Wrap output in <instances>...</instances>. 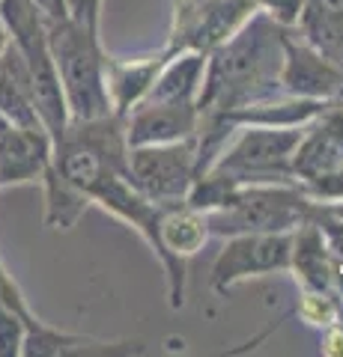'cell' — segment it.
Wrapping results in <instances>:
<instances>
[{"label": "cell", "mask_w": 343, "mask_h": 357, "mask_svg": "<svg viewBox=\"0 0 343 357\" xmlns=\"http://www.w3.org/2000/svg\"><path fill=\"white\" fill-rule=\"evenodd\" d=\"M284 27L257 9L227 42L206 54L203 86L197 96V176L215 164L236 134L230 119L239 110L281 93Z\"/></svg>", "instance_id": "obj_1"}, {"label": "cell", "mask_w": 343, "mask_h": 357, "mask_svg": "<svg viewBox=\"0 0 343 357\" xmlns=\"http://www.w3.org/2000/svg\"><path fill=\"white\" fill-rule=\"evenodd\" d=\"M45 24L69 119H98L114 114L108 98V51L102 45V33L87 30L69 18L45 21Z\"/></svg>", "instance_id": "obj_2"}, {"label": "cell", "mask_w": 343, "mask_h": 357, "mask_svg": "<svg viewBox=\"0 0 343 357\" xmlns=\"http://www.w3.org/2000/svg\"><path fill=\"white\" fill-rule=\"evenodd\" d=\"M0 18L6 24L9 45L18 51L21 63L27 69L33 96H36L39 116L54 140L69 126V110L63 102V89L54 66V54L48 45V24L42 13L30 0H0Z\"/></svg>", "instance_id": "obj_3"}, {"label": "cell", "mask_w": 343, "mask_h": 357, "mask_svg": "<svg viewBox=\"0 0 343 357\" xmlns=\"http://www.w3.org/2000/svg\"><path fill=\"white\" fill-rule=\"evenodd\" d=\"M314 199L295 182L290 185H239L221 208L209 211V232L218 238L242 232H293L311 215Z\"/></svg>", "instance_id": "obj_4"}, {"label": "cell", "mask_w": 343, "mask_h": 357, "mask_svg": "<svg viewBox=\"0 0 343 357\" xmlns=\"http://www.w3.org/2000/svg\"><path fill=\"white\" fill-rule=\"evenodd\" d=\"M302 128L242 126L209 170L233 178L239 185H290L293 152L302 140Z\"/></svg>", "instance_id": "obj_5"}, {"label": "cell", "mask_w": 343, "mask_h": 357, "mask_svg": "<svg viewBox=\"0 0 343 357\" xmlns=\"http://www.w3.org/2000/svg\"><path fill=\"white\" fill-rule=\"evenodd\" d=\"M197 178L194 140L129 146V182L159 208L185 203Z\"/></svg>", "instance_id": "obj_6"}, {"label": "cell", "mask_w": 343, "mask_h": 357, "mask_svg": "<svg viewBox=\"0 0 343 357\" xmlns=\"http://www.w3.org/2000/svg\"><path fill=\"white\" fill-rule=\"evenodd\" d=\"M293 178L316 203H343V128L331 107L305 126L293 152Z\"/></svg>", "instance_id": "obj_7"}, {"label": "cell", "mask_w": 343, "mask_h": 357, "mask_svg": "<svg viewBox=\"0 0 343 357\" xmlns=\"http://www.w3.org/2000/svg\"><path fill=\"white\" fill-rule=\"evenodd\" d=\"M257 9V0H176L164 48L209 54L233 36Z\"/></svg>", "instance_id": "obj_8"}, {"label": "cell", "mask_w": 343, "mask_h": 357, "mask_svg": "<svg viewBox=\"0 0 343 357\" xmlns=\"http://www.w3.org/2000/svg\"><path fill=\"white\" fill-rule=\"evenodd\" d=\"M293 232H242L230 236L212 262L209 283L218 295H227L239 283L265 274L290 271Z\"/></svg>", "instance_id": "obj_9"}, {"label": "cell", "mask_w": 343, "mask_h": 357, "mask_svg": "<svg viewBox=\"0 0 343 357\" xmlns=\"http://www.w3.org/2000/svg\"><path fill=\"white\" fill-rule=\"evenodd\" d=\"M212 238L203 211L191 208L188 203L168 206L159 215V262L168 277V304L170 310L185 307V259L203 250V244Z\"/></svg>", "instance_id": "obj_10"}, {"label": "cell", "mask_w": 343, "mask_h": 357, "mask_svg": "<svg viewBox=\"0 0 343 357\" xmlns=\"http://www.w3.org/2000/svg\"><path fill=\"white\" fill-rule=\"evenodd\" d=\"M281 93L298 98H340L343 69L319 54L311 42L298 36L295 27H284L281 36Z\"/></svg>", "instance_id": "obj_11"}, {"label": "cell", "mask_w": 343, "mask_h": 357, "mask_svg": "<svg viewBox=\"0 0 343 357\" xmlns=\"http://www.w3.org/2000/svg\"><path fill=\"white\" fill-rule=\"evenodd\" d=\"M24 357H129L147 354L140 340H96L84 333H69L36 319V312L24 321Z\"/></svg>", "instance_id": "obj_12"}, {"label": "cell", "mask_w": 343, "mask_h": 357, "mask_svg": "<svg viewBox=\"0 0 343 357\" xmlns=\"http://www.w3.org/2000/svg\"><path fill=\"white\" fill-rule=\"evenodd\" d=\"M54 155L48 128L0 126V191L39 182Z\"/></svg>", "instance_id": "obj_13"}, {"label": "cell", "mask_w": 343, "mask_h": 357, "mask_svg": "<svg viewBox=\"0 0 343 357\" xmlns=\"http://www.w3.org/2000/svg\"><path fill=\"white\" fill-rule=\"evenodd\" d=\"M197 134V105H159L140 102L126 116L129 146H152V143L194 140Z\"/></svg>", "instance_id": "obj_14"}, {"label": "cell", "mask_w": 343, "mask_h": 357, "mask_svg": "<svg viewBox=\"0 0 343 357\" xmlns=\"http://www.w3.org/2000/svg\"><path fill=\"white\" fill-rule=\"evenodd\" d=\"M295 277L298 289H316V292L337 295V283L343 274V265L328 253L323 236L311 220L293 229V248H290V271ZM340 298V295H337Z\"/></svg>", "instance_id": "obj_15"}, {"label": "cell", "mask_w": 343, "mask_h": 357, "mask_svg": "<svg viewBox=\"0 0 343 357\" xmlns=\"http://www.w3.org/2000/svg\"><path fill=\"white\" fill-rule=\"evenodd\" d=\"M168 57H170L168 48H161L159 54H149V57H138V60H117L108 54V63H105L108 98H110V110L117 116L126 119L129 110L143 102V96L149 93L152 81H156V75L161 72Z\"/></svg>", "instance_id": "obj_16"}, {"label": "cell", "mask_w": 343, "mask_h": 357, "mask_svg": "<svg viewBox=\"0 0 343 357\" xmlns=\"http://www.w3.org/2000/svg\"><path fill=\"white\" fill-rule=\"evenodd\" d=\"M206 72V54L203 51H170L161 72L156 75L149 93L143 102L159 105H197Z\"/></svg>", "instance_id": "obj_17"}, {"label": "cell", "mask_w": 343, "mask_h": 357, "mask_svg": "<svg viewBox=\"0 0 343 357\" xmlns=\"http://www.w3.org/2000/svg\"><path fill=\"white\" fill-rule=\"evenodd\" d=\"M0 126L45 128V122L39 116V107H36V96H33L27 69L13 45L0 57Z\"/></svg>", "instance_id": "obj_18"}, {"label": "cell", "mask_w": 343, "mask_h": 357, "mask_svg": "<svg viewBox=\"0 0 343 357\" xmlns=\"http://www.w3.org/2000/svg\"><path fill=\"white\" fill-rule=\"evenodd\" d=\"M42 185V199H45V211H42V220L45 227L54 232H69L78 227V220L84 218V211L90 208V197H87L72 178H66L60 173L57 164H48L45 173L39 178Z\"/></svg>", "instance_id": "obj_19"}, {"label": "cell", "mask_w": 343, "mask_h": 357, "mask_svg": "<svg viewBox=\"0 0 343 357\" xmlns=\"http://www.w3.org/2000/svg\"><path fill=\"white\" fill-rule=\"evenodd\" d=\"M295 30L343 69V0H305Z\"/></svg>", "instance_id": "obj_20"}, {"label": "cell", "mask_w": 343, "mask_h": 357, "mask_svg": "<svg viewBox=\"0 0 343 357\" xmlns=\"http://www.w3.org/2000/svg\"><path fill=\"white\" fill-rule=\"evenodd\" d=\"M295 312L305 325L326 331L343 321V301L331 292H316V289H298Z\"/></svg>", "instance_id": "obj_21"}, {"label": "cell", "mask_w": 343, "mask_h": 357, "mask_svg": "<svg viewBox=\"0 0 343 357\" xmlns=\"http://www.w3.org/2000/svg\"><path fill=\"white\" fill-rule=\"evenodd\" d=\"M102 6L105 0H63L66 18L96 33H102Z\"/></svg>", "instance_id": "obj_22"}, {"label": "cell", "mask_w": 343, "mask_h": 357, "mask_svg": "<svg viewBox=\"0 0 343 357\" xmlns=\"http://www.w3.org/2000/svg\"><path fill=\"white\" fill-rule=\"evenodd\" d=\"M260 9L269 18H275L281 27H295L298 15H302V3L305 0H257Z\"/></svg>", "instance_id": "obj_23"}, {"label": "cell", "mask_w": 343, "mask_h": 357, "mask_svg": "<svg viewBox=\"0 0 343 357\" xmlns=\"http://www.w3.org/2000/svg\"><path fill=\"white\" fill-rule=\"evenodd\" d=\"M326 340H323V354H343V321L340 325H331L323 331Z\"/></svg>", "instance_id": "obj_24"}, {"label": "cell", "mask_w": 343, "mask_h": 357, "mask_svg": "<svg viewBox=\"0 0 343 357\" xmlns=\"http://www.w3.org/2000/svg\"><path fill=\"white\" fill-rule=\"evenodd\" d=\"M30 3L39 9L42 18H45V21L66 18V13H63V0H30Z\"/></svg>", "instance_id": "obj_25"}, {"label": "cell", "mask_w": 343, "mask_h": 357, "mask_svg": "<svg viewBox=\"0 0 343 357\" xmlns=\"http://www.w3.org/2000/svg\"><path fill=\"white\" fill-rule=\"evenodd\" d=\"M9 48V33H6V24L3 18H0V57H3V51Z\"/></svg>", "instance_id": "obj_26"}]
</instances>
